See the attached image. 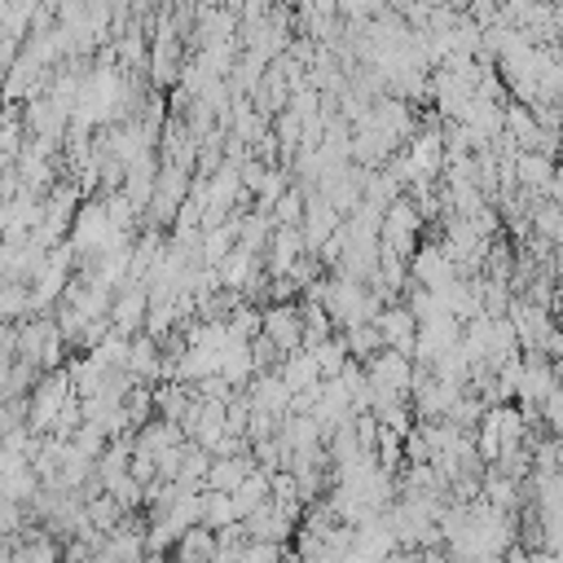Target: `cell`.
<instances>
[{"mask_svg":"<svg viewBox=\"0 0 563 563\" xmlns=\"http://www.w3.org/2000/svg\"><path fill=\"white\" fill-rule=\"evenodd\" d=\"M62 352H66V339H62L57 321L26 317V321L13 325V356L22 365H31L35 374L40 369H62Z\"/></svg>","mask_w":563,"mask_h":563,"instance_id":"obj_1","label":"cell"},{"mask_svg":"<svg viewBox=\"0 0 563 563\" xmlns=\"http://www.w3.org/2000/svg\"><path fill=\"white\" fill-rule=\"evenodd\" d=\"M70 396H79L75 387H70V374L66 369H44V378L31 387V396H26V427L40 435V431H53V422H57V413H62V405L70 400Z\"/></svg>","mask_w":563,"mask_h":563,"instance_id":"obj_2","label":"cell"},{"mask_svg":"<svg viewBox=\"0 0 563 563\" xmlns=\"http://www.w3.org/2000/svg\"><path fill=\"white\" fill-rule=\"evenodd\" d=\"M260 334L277 347V356L299 352V347H303V321H299V308H295L290 299L268 303V308L260 312Z\"/></svg>","mask_w":563,"mask_h":563,"instance_id":"obj_3","label":"cell"},{"mask_svg":"<svg viewBox=\"0 0 563 563\" xmlns=\"http://www.w3.org/2000/svg\"><path fill=\"white\" fill-rule=\"evenodd\" d=\"M145 312H150V290L141 282V286H123L119 295H110L106 321H110V330H119V334L132 339L136 330H145Z\"/></svg>","mask_w":563,"mask_h":563,"instance_id":"obj_4","label":"cell"},{"mask_svg":"<svg viewBox=\"0 0 563 563\" xmlns=\"http://www.w3.org/2000/svg\"><path fill=\"white\" fill-rule=\"evenodd\" d=\"M409 264H413L418 286H427V290H444L449 282H457V264L449 260V251H444L440 242H431V246H413Z\"/></svg>","mask_w":563,"mask_h":563,"instance_id":"obj_5","label":"cell"},{"mask_svg":"<svg viewBox=\"0 0 563 563\" xmlns=\"http://www.w3.org/2000/svg\"><path fill=\"white\" fill-rule=\"evenodd\" d=\"M374 325H378V334H383V347L405 352V356L413 352V339H418V317H413L405 303H396V308H378Z\"/></svg>","mask_w":563,"mask_h":563,"instance_id":"obj_6","label":"cell"},{"mask_svg":"<svg viewBox=\"0 0 563 563\" xmlns=\"http://www.w3.org/2000/svg\"><path fill=\"white\" fill-rule=\"evenodd\" d=\"M339 229V211L317 194V198H303V220H299V233H303V246L317 251L330 233Z\"/></svg>","mask_w":563,"mask_h":563,"instance_id":"obj_7","label":"cell"},{"mask_svg":"<svg viewBox=\"0 0 563 563\" xmlns=\"http://www.w3.org/2000/svg\"><path fill=\"white\" fill-rule=\"evenodd\" d=\"M251 471H255V462H251V449H246V453H220V457H211L202 488H220V493H233V488H238V484H242Z\"/></svg>","mask_w":563,"mask_h":563,"instance_id":"obj_8","label":"cell"},{"mask_svg":"<svg viewBox=\"0 0 563 563\" xmlns=\"http://www.w3.org/2000/svg\"><path fill=\"white\" fill-rule=\"evenodd\" d=\"M220 550V532L207 528V523H189L180 537H176V559L180 563H211Z\"/></svg>","mask_w":563,"mask_h":563,"instance_id":"obj_9","label":"cell"},{"mask_svg":"<svg viewBox=\"0 0 563 563\" xmlns=\"http://www.w3.org/2000/svg\"><path fill=\"white\" fill-rule=\"evenodd\" d=\"M40 475H35V466L22 457V462H13L4 475H0V497H9V501H18V506H35V497H40Z\"/></svg>","mask_w":563,"mask_h":563,"instance_id":"obj_10","label":"cell"},{"mask_svg":"<svg viewBox=\"0 0 563 563\" xmlns=\"http://www.w3.org/2000/svg\"><path fill=\"white\" fill-rule=\"evenodd\" d=\"M277 378L290 387V391H303V387H317L321 383V369H317V356L308 352V347H299V352H286L282 361H277Z\"/></svg>","mask_w":563,"mask_h":563,"instance_id":"obj_11","label":"cell"},{"mask_svg":"<svg viewBox=\"0 0 563 563\" xmlns=\"http://www.w3.org/2000/svg\"><path fill=\"white\" fill-rule=\"evenodd\" d=\"M268 493H273V488H268V471H251V475L229 493V497H233V510H238V523H242L251 510H260V506L268 501Z\"/></svg>","mask_w":563,"mask_h":563,"instance_id":"obj_12","label":"cell"},{"mask_svg":"<svg viewBox=\"0 0 563 563\" xmlns=\"http://www.w3.org/2000/svg\"><path fill=\"white\" fill-rule=\"evenodd\" d=\"M62 559V550H57V541L48 537V532H18V541H13V563H57Z\"/></svg>","mask_w":563,"mask_h":563,"instance_id":"obj_13","label":"cell"},{"mask_svg":"<svg viewBox=\"0 0 563 563\" xmlns=\"http://www.w3.org/2000/svg\"><path fill=\"white\" fill-rule=\"evenodd\" d=\"M132 378H154L158 369H163V356H158V339H150V334H141V339H132V347H128V365H123Z\"/></svg>","mask_w":563,"mask_h":563,"instance_id":"obj_14","label":"cell"},{"mask_svg":"<svg viewBox=\"0 0 563 563\" xmlns=\"http://www.w3.org/2000/svg\"><path fill=\"white\" fill-rule=\"evenodd\" d=\"M343 343H347V356L361 361V365H365L374 352H383V334H378L374 321H356V325H347V330H343Z\"/></svg>","mask_w":563,"mask_h":563,"instance_id":"obj_15","label":"cell"},{"mask_svg":"<svg viewBox=\"0 0 563 563\" xmlns=\"http://www.w3.org/2000/svg\"><path fill=\"white\" fill-rule=\"evenodd\" d=\"M202 523L207 528H233L238 523V510H233V497L220 493V488H202Z\"/></svg>","mask_w":563,"mask_h":563,"instance_id":"obj_16","label":"cell"},{"mask_svg":"<svg viewBox=\"0 0 563 563\" xmlns=\"http://www.w3.org/2000/svg\"><path fill=\"white\" fill-rule=\"evenodd\" d=\"M0 317H4V321H26V317H35V308H31V286H26V282H0Z\"/></svg>","mask_w":563,"mask_h":563,"instance_id":"obj_17","label":"cell"},{"mask_svg":"<svg viewBox=\"0 0 563 563\" xmlns=\"http://www.w3.org/2000/svg\"><path fill=\"white\" fill-rule=\"evenodd\" d=\"M312 356H317V369H321V378H334L343 365H347V343L343 339H321L317 347H308Z\"/></svg>","mask_w":563,"mask_h":563,"instance_id":"obj_18","label":"cell"},{"mask_svg":"<svg viewBox=\"0 0 563 563\" xmlns=\"http://www.w3.org/2000/svg\"><path fill=\"white\" fill-rule=\"evenodd\" d=\"M224 325H229L233 339H255V334H260V312L246 308V303H233V312H229Z\"/></svg>","mask_w":563,"mask_h":563,"instance_id":"obj_19","label":"cell"},{"mask_svg":"<svg viewBox=\"0 0 563 563\" xmlns=\"http://www.w3.org/2000/svg\"><path fill=\"white\" fill-rule=\"evenodd\" d=\"M299 220H303V194L299 189H286L273 202V224H299Z\"/></svg>","mask_w":563,"mask_h":563,"instance_id":"obj_20","label":"cell"},{"mask_svg":"<svg viewBox=\"0 0 563 563\" xmlns=\"http://www.w3.org/2000/svg\"><path fill=\"white\" fill-rule=\"evenodd\" d=\"M22 532V506L18 501H9V497H0V537H18Z\"/></svg>","mask_w":563,"mask_h":563,"instance_id":"obj_21","label":"cell"},{"mask_svg":"<svg viewBox=\"0 0 563 563\" xmlns=\"http://www.w3.org/2000/svg\"><path fill=\"white\" fill-rule=\"evenodd\" d=\"M0 356H13V321L0 317Z\"/></svg>","mask_w":563,"mask_h":563,"instance_id":"obj_22","label":"cell"},{"mask_svg":"<svg viewBox=\"0 0 563 563\" xmlns=\"http://www.w3.org/2000/svg\"><path fill=\"white\" fill-rule=\"evenodd\" d=\"M550 308H554V312H559V317H563V286H559V290H554V299H550Z\"/></svg>","mask_w":563,"mask_h":563,"instance_id":"obj_23","label":"cell"},{"mask_svg":"<svg viewBox=\"0 0 563 563\" xmlns=\"http://www.w3.org/2000/svg\"><path fill=\"white\" fill-rule=\"evenodd\" d=\"M554 268H559V277H563V246L554 251Z\"/></svg>","mask_w":563,"mask_h":563,"instance_id":"obj_24","label":"cell"}]
</instances>
